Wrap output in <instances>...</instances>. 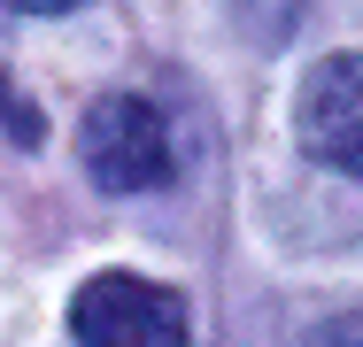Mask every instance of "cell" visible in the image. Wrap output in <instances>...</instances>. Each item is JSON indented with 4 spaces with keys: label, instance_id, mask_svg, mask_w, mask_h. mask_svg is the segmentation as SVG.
Masks as SVG:
<instances>
[{
    "label": "cell",
    "instance_id": "obj_3",
    "mask_svg": "<svg viewBox=\"0 0 363 347\" xmlns=\"http://www.w3.org/2000/svg\"><path fill=\"white\" fill-rule=\"evenodd\" d=\"M294 139L325 170L363 178V55H333V62L309 69L301 108H294Z\"/></svg>",
    "mask_w": 363,
    "mask_h": 347
},
{
    "label": "cell",
    "instance_id": "obj_4",
    "mask_svg": "<svg viewBox=\"0 0 363 347\" xmlns=\"http://www.w3.org/2000/svg\"><path fill=\"white\" fill-rule=\"evenodd\" d=\"M0 132H8V139H23V147H39V108H31V101H23L8 77H0Z\"/></svg>",
    "mask_w": 363,
    "mask_h": 347
},
{
    "label": "cell",
    "instance_id": "obj_1",
    "mask_svg": "<svg viewBox=\"0 0 363 347\" xmlns=\"http://www.w3.org/2000/svg\"><path fill=\"white\" fill-rule=\"evenodd\" d=\"M77 154L108 193H155L170 178V124L140 93H101L77 124Z\"/></svg>",
    "mask_w": 363,
    "mask_h": 347
},
{
    "label": "cell",
    "instance_id": "obj_2",
    "mask_svg": "<svg viewBox=\"0 0 363 347\" xmlns=\"http://www.w3.org/2000/svg\"><path fill=\"white\" fill-rule=\"evenodd\" d=\"M70 340L77 347H186V301L155 278L101 271L70 301Z\"/></svg>",
    "mask_w": 363,
    "mask_h": 347
},
{
    "label": "cell",
    "instance_id": "obj_5",
    "mask_svg": "<svg viewBox=\"0 0 363 347\" xmlns=\"http://www.w3.org/2000/svg\"><path fill=\"white\" fill-rule=\"evenodd\" d=\"M0 8H16V16H70L85 0H0Z\"/></svg>",
    "mask_w": 363,
    "mask_h": 347
}]
</instances>
